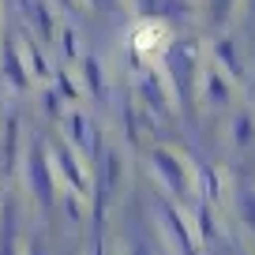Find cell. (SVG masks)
Wrapping results in <instances>:
<instances>
[{
    "instance_id": "cell-1",
    "label": "cell",
    "mask_w": 255,
    "mask_h": 255,
    "mask_svg": "<svg viewBox=\"0 0 255 255\" xmlns=\"http://www.w3.org/2000/svg\"><path fill=\"white\" fill-rule=\"evenodd\" d=\"M169 45H173V34H169V26L161 19H139L131 26V53H135L139 64L161 60L169 53Z\"/></svg>"
},
{
    "instance_id": "cell-2",
    "label": "cell",
    "mask_w": 255,
    "mask_h": 255,
    "mask_svg": "<svg viewBox=\"0 0 255 255\" xmlns=\"http://www.w3.org/2000/svg\"><path fill=\"white\" fill-rule=\"evenodd\" d=\"M64 135H68V143H72V150L75 154H83L87 161H94V154H98V128L90 124V117L87 113H79V109H68L64 113Z\"/></svg>"
},
{
    "instance_id": "cell-3",
    "label": "cell",
    "mask_w": 255,
    "mask_h": 255,
    "mask_svg": "<svg viewBox=\"0 0 255 255\" xmlns=\"http://www.w3.org/2000/svg\"><path fill=\"white\" fill-rule=\"evenodd\" d=\"M26 180H30V191L38 195L41 207L53 203V188H56V176H53V161H45V154L34 146L30 154V165H26Z\"/></svg>"
},
{
    "instance_id": "cell-4",
    "label": "cell",
    "mask_w": 255,
    "mask_h": 255,
    "mask_svg": "<svg viewBox=\"0 0 255 255\" xmlns=\"http://www.w3.org/2000/svg\"><path fill=\"white\" fill-rule=\"evenodd\" d=\"M154 165L161 169V176L169 180V188H173L176 195H184V191L191 188V169L184 165V158H176V154H169V150H158L154 154Z\"/></svg>"
},
{
    "instance_id": "cell-5",
    "label": "cell",
    "mask_w": 255,
    "mask_h": 255,
    "mask_svg": "<svg viewBox=\"0 0 255 255\" xmlns=\"http://www.w3.org/2000/svg\"><path fill=\"white\" fill-rule=\"evenodd\" d=\"M53 165L60 169L64 176H68V184H72L75 191L90 195V176H87V169L79 165V158H75L72 146H56V150H53Z\"/></svg>"
},
{
    "instance_id": "cell-6",
    "label": "cell",
    "mask_w": 255,
    "mask_h": 255,
    "mask_svg": "<svg viewBox=\"0 0 255 255\" xmlns=\"http://www.w3.org/2000/svg\"><path fill=\"white\" fill-rule=\"evenodd\" d=\"M11 45H15V53H19V60H23V68H26L30 79H53V68L45 64L41 45H34V41H30V34H23V38L11 41Z\"/></svg>"
},
{
    "instance_id": "cell-7",
    "label": "cell",
    "mask_w": 255,
    "mask_h": 255,
    "mask_svg": "<svg viewBox=\"0 0 255 255\" xmlns=\"http://www.w3.org/2000/svg\"><path fill=\"white\" fill-rule=\"evenodd\" d=\"M26 11H30L34 26H38V34H41V45H53L56 41V19H53V11H49V4L45 0H30Z\"/></svg>"
},
{
    "instance_id": "cell-8",
    "label": "cell",
    "mask_w": 255,
    "mask_h": 255,
    "mask_svg": "<svg viewBox=\"0 0 255 255\" xmlns=\"http://www.w3.org/2000/svg\"><path fill=\"white\" fill-rule=\"evenodd\" d=\"M83 79H87V94L102 98L105 94V68L98 56H83Z\"/></svg>"
},
{
    "instance_id": "cell-9",
    "label": "cell",
    "mask_w": 255,
    "mask_h": 255,
    "mask_svg": "<svg viewBox=\"0 0 255 255\" xmlns=\"http://www.w3.org/2000/svg\"><path fill=\"white\" fill-rule=\"evenodd\" d=\"M4 75H8V83L11 87H30V75H26V68H23V60H19V53H15V45H8L4 49Z\"/></svg>"
},
{
    "instance_id": "cell-10",
    "label": "cell",
    "mask_w": 255,
    "mask_h": 255,
    "mask_svg": "<svg viewBox=\"0 0 255 255\" xmlns=\"http://www.w3.org/2000/svg\"><path fill=\"white\" fill-rule=\"evenodd\" d=\"M53 79H56V90H60L68 102H75V98L83 94V83H79V75H72V68H53Z\"/></svg>"
},
{
    "instance_id": "cell-11",
    "label": "cell",
    "mask_w": 255,
    "mask_h": 255,
    "mask_svg": "<svg viewBox=\"0 0 255 255\" xmlns=\"http://www.w3.org/2000/svg\"><path fill=\"white\" fill-rule=\"evenodd\" d=\"M56 41H60L64 60H68V64H75V60H79V34H75L72 26H60V30H56Z\"/></svg>"
},
{
    "instance_id": "cell-12",
    "label": "cell",
    "mask_w": 255,
    "mask_h": 255,
    "mask_svg": "<svg viewBox=\"0 0 255 255\" xmlns=\"http://www.w3.org/2000/svg\"><path fill=\"white\" fill-rule=\"evenodd\" d=\"M64 102H68V98H64L60 90H45V94H41V109H45L49 117H64Z\"/></svg>"
},
{
    "instance_id": "cell-13",
    "label": "cell",
    "mask_w": 255,
    "mask_h": 255,
    "mask_svg": "<svg viewBox=\"0 0 255 255\" xmlns=\"http://www.w3.org/2000/svg\"><path fill=\"white\" fill-rule=\"evenodd\" d=\"M248 139H252V120L237 117V143H248Z\"/></svg>"
},
{
    "instance_id": "cell-14",
    "label": "cell",
    "mask_w": 255,
    "mask_h": 255,
    "mask_svg": "<svg viewBox=\"0 0 255 255\" xmlns=\"http://www.w3.org/2000/svg\"><path fill=\"white\" fill-rule=\"evenodd\" d=\"M60 4H68V8H90L94 0H60Z\"/></svg>"
},
{
    "instance_id": "cell-15",
    "label": "cell",
    "mask_w": 255,
    "mask_h": 255,
    "mask_svg": "<svg viewBox=\"0 0 255 255\" xmlns=\"http://www.w3.org/2000/svg\"><path fill=\"white\" fill-rule=\"evenodd\" d=\"M109 4H124V0H109Z\"/></svg>"
}]
</instances>
